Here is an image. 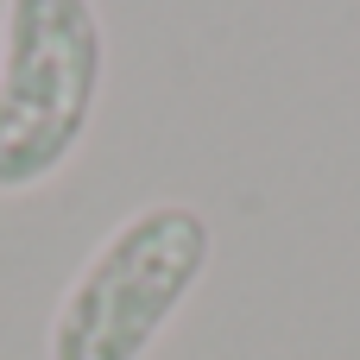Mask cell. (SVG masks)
<instances>
[{
	"instance_id": "obj_2",
	"label": "cell",
	"mask_w": 360,
	"mask_h": 360,
	"mask_svg": "<svg viewBox=\"0 0 360 360\" xmlns=\"http://www.w3.org/2000/svg\"><path fill=\"white\" fill-rule=\"evenodd\" d=\"M108 89L95 0H0V196L44 190L89 139Z\"/></svg>"
},
{
	"instance_id": "obj_1",
	"label": "cell",
	"mask_w": 360,
	"mask_h": 360,
	"mask_svg": "<svg viewBox=\"0 0 360 360\" xmlns=\"http://www.w3.org/2000/svg\"><path fill=\"white\" fill-rule=\"evenodd\" d=\"M209 259L215 228L196 202H139L89 247L63 285L44 329V360H146L209 278Z\"/></svg>"
}]
</instances>
